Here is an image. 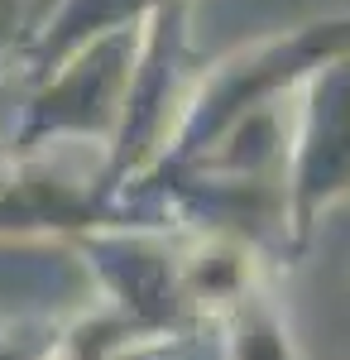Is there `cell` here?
I'll return each mask as SVG.
<instances>
[{
  "instance_id": "2",
  "label": "cell",
  "mask_w": 350,
  "mask_h": 360,
  "mask_svg": "<svg viewBox=\"0 0 350 360\" xmlns=\"http://www.w3.org/2000/svg\"><path fill=\"white\" fill-rule=\"evenodd\" d=\"M240 360H293L288 356V332L273 312H245V332L235 341Z\"/></svg>"
},
{
  "instance_id": "1",
  "label": "cell",
  "mask_w": 350,
  "mask_h": 360,
  "mask_svg": "<svg viewBox=\"0 0 350 360\" xmlns=\"http://www.w3.org/2000/svg\"><path fill=\"white\" fill-rule=\"evenodd\" d=\"M350 193V63H317L293 159V231H312L326 202Z\"/></svg>"
}]
</instances>
